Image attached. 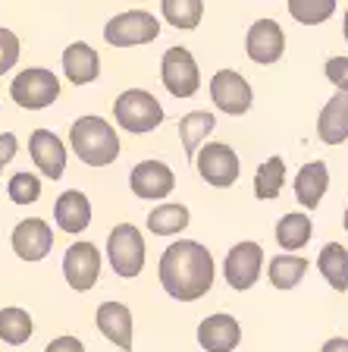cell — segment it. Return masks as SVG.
I'll list each match as a JSON object with an SVG mask.
<instances>
[{
	"label": "cell",
	"instance_id": "6da1fadb",
	"mask_svg": "<svg viewBox=\"0 0 348 352\" xmlns=\"http://www.w3.org/2000/svg\"><path fill=\"white\" fill-rule=\"evenodd\" d=\"M160 286L167 289L170 299L176 302H198L201 296L211 293L213 277H217V264L207 245L195 239H176L157 264Z\"/></svg>",
	"mask_w": 348,
	"mask_h": 352
},
{
	"label": "cell",
	"instance_id": "7a4b0ae2",
	"mask_svg": "<svg viewBox=\"0 0 348 352\" xmlns=\"http://www.w3.org/2000/svg\"><path fill=\"white\" fill-rule=\"evenodd\" d=\"M69 148L88 167H110L119 157V135L104 117H79L69 126Z\"/></svg>",
	"mask_w": 348,
	"mask_h": 352
},
{
	"label": "cell",
	"instance_id": "3957f363",
	"mask_svg": "<svg viewBox=\"0 0 348 352\" xmlns=\"http://www.w3.org/2000/svg\"><path fill=\"white\" fill-rule=\"evenodd\" d=\"M113 117L116 126L141 135V132H154L163 123V104L145 88H126L123 95L113 101Z\"/></svg>",
	"mask_w": 348,
	"mask_h": 352
},
{
	"label": "cell",
	"instance_id": "277c9868",
	"mask_svg": "<svg viewBox=\"0 0 348 352\" xmlns=\"http://www.w3.org/2000/svg\"><path fill=\"white\" fill-rule=\"evenodd\" d=\"M107 258H110V267L116 271V277L123 280L138 277L141 267H145V236H141V230L132 227V223H119V227L110 230Z\"/></svg>",
	"mask_w": 348,
	"mask_h": 352
},
{
	"label": "cell",
	"instance_id": "5b68a950",
	"mask_svg": "<svg viewBox=\"0 0 348 352\" xmlns=\"http://www.w3.org/2000/svg\"><path fill=\"white\" fill-rule=\"evenodd\" d=\"M160 35L157 16H151L148 10H126V13L113 16L104 25V41L110 47H135V44H151Z\"/></svg>",
	"mask_w": 348,
	"mask_h": 352
},
{
	"label": "cell",
	"instance_id": "8992f818",
	"mask_svg": "<svg viewBox=\"0 0 348 352\" xmlns=\"http://www.w3.org/2000/svg\"><path fill=\"white\" fill-rule=\"evenodd\" d=\"M10 95H13V101L19 104L22 110H44L60 98V79L51 69L32 66V69H22L13 79Z\"/></svg>",
	"mask_w": 348,
	"mask_h": 352
},
{
	"label": "cell",
	"instance_id": "52a82bcc",
	"mask_svg": "<svg viewBox=\"0 0 348 352\" xmlns=\"http://www.w3.org/2000/svg\"><path fill=\"white\" fill-rule=\"evenodd\" d=\"M195 167H198V173H201L204 183L217 186V189H229L242 173L239 154L232 151L226 142H207V145L198 151Z\"/></svg>",
	"mask_w": 348,
	"mask_h": 352
},
{
	"label": "cell",
	"instance_id": "ba28073f",
	"mask_svg": "<svg viewBox=\"0 0 348 352\" xmlns=\"http://www.w3.org/2000/svg\"><path fill=\"white\" fill-rule=\"evenodd\" d=\"M160 82L173 98H192L201 88V73L198 63L192 57V51L185 47H170L160 60Z\"/></svg>",
	"mask_w": 348,
	"mask_h": 352
},
{
	"label": "cell",
	"instance_id": "9c48e42d",
	"mask_svg": "<svg viewBox=\"0 0 348 352\" xmlns=\"http://www.w3.org/2000/svg\"><path fill=\"white\" fill-rule=\"evenodd\" d=\"M261 267H264V249L257 242L245 239V242H235L226 255V264H223V277L232 289H251L257 280H261Z\"/></svg>",
	"mask_w": 348,
	"mask_h": 352
},
{
	"label": "cell",
	"instance_id": "30bf717a",
	"mask_svg": "<svg viewBox=\"0 0 348 352\" xmlns=\"http://www.w3.org/2000/svg\"><path fill=\"white\" fill-rule=\"evenodd\" d=\"M63 277L76 293H88L101 277V252L95 242H73L63 255Z\"/></svg>",
	"mask_w": 348,
	"mask_h": 352
},
{
	"label": "cell",
	"instance_id": "8fae6325",
	"mask_svg": "<svg viewBox=\"0 0 348 352\" xmlns=\"http://www.w3.org/2000/svg\"><path fill=\"white\" fill-rule=\"evenodd\" d=\"M211 101L217 104V110H223L229 117H242V113L251 110L254 91L245 76H239L235 69H220L211 79Z\"/></svg>",
	"mask_w": 348,
	"mask_h": 352
},
{
	"label": "cell",
	"instance_id": "7c38bea8",
	"mask_svg": "<svg viewBox=\"0 0 348 352\" xmlns=\"http://www.w3.org/2000/svg\"><path fill=\"white\" fill-rule=\"evenodd\" d=\"M129 189L141 201H160L176 189V173L163 161H141L132 167Z\"/></svg>",
	"mask_w": 348,
	"mask_h": 352
},
{
	"label": "cell",
	"instance_id": "4fadbf2b",
	"mask_svg": "<svg viewBox=\"0 0 348 352\" xmlns=\"http://www.w3.org/2000/svg\"><path fill=\"white\" fill-rule=\"evenodd\" d=\"M10 242H13L16 258H22V261H44L54 249V230L41 217H25L16 223Z\"/></svg>",
	"mask_w": 348,
	"mask_h": 352
},
{
	"label": "cell",
	"instance_id": "5bb4252c",
	"mask_svg": "<svg viewBox=\"0 0 348 352\" xmlns=\"http://www.w3.org/2000/svg\"><path fill=\"white\" fill-rule=\"evenodd\" d=\"M245 54L261 66H270L286 54V35L276 19H257L248 29L245 38Z\"/></svg>",
	"mask_w": 348,
	"mask_h": 352
},
{
	"label": "cell",
	"instance_id": "9a60e30c",
	"mask_svg": "<svg viewBox=\"0 0 348 352\" xmlns=\"http://www.w3.org/2000/svg\"><path fill=\"white\" fill-rule=\"evenodd\" d=\"M198 343L204 352H235V346L242 343V324L226 311L207 315L198 324Z\"/></svg>",
	"mask_w": 348,
	"mask_h": 352
},
{
	"label": "cell",
	"instance_id": "2e32d148",
	"mask_svg": "<svg viewBox=\"0 0 348 352\" xmlns=\"http://www.w3.org/2000/svg\"><path fill=\"white\" fill-rule=\"evenodd\" d=\"M29 154L35 167L41 170V176L47 179H60L66 170V145L57 132L51 129H35L29 139Z\"/></svg>",
	"mask_w": 348,
	"mask_h": 352
},
{
	"label": "cell",
	"instance_id": "e0dca14e",
	"mask_svg": "<svg viewBox=\"0 0 348 352\" xmlns=\"http://www.w3.org/2000/svg\"><path fill=\"white\" fill-rule=\"evenodd\" d=\"M95 321H97V330H101L113 346H119L123 352L132 349V311H129V305H123V302H104V305L97 308Z\"/></svg>",
	"mask_w": 348,
	"mask_h": 352
},
{
	"label": "cell",
	"instance_id": "ac0fdd59",
	"mask_svg": "<svg viewBox=\"0 0 348 352\" xmlns=\"http://www.w3.org/2000/svg\"><path fill=\"white\" fill-rule=\"evenodd\" d=\"M63 73L73 85H91L101 76V57L91 44L85 41H73L63 51Z\"/></svg>",
	"mask_w": 348,
	"mask_h": 352
},
{
	"label": "cell",
	"instance_id": "d6986e66",
	"mask_svg": "<svg viewBox=\"0 0 348 352\" xmlns=\"http://www.w3.org/2000/svg\"><path fill=\"white\" fill-rule=\"evenodd\" d=\"M317 139L323 145H342L348 139V95L336 91L317 117Z\"/></svg>",
	"mask_w": 348,
	"mask_h": 352
},
{
	"label": "cell",
	"instance_id": "ffe728a7",
	"mask_svg": "<svg viewBox=\"0 0 348 352\" xmlns=\"http://www.w3.org/2000/svg\"><path fill=\"white\" fill-rule=\"evenodd\" d=\"M292 189H295V198L301 201V208L317 211V205L323 201V195H327V189H329V167L323 161L305 164V167L298 170Z\"/></svg>",
	"mask_w": 348,
	"mask_h": 352
},
{
	"label": "cell",
	"instance_id": "44dd1931",
	"mask_svg": "<svg viewBox=\"0 0 348 352\" xmlns=\"http://www.w3.org/2000/svg\"><path fill=\"white\" fill-rule=\"evenodd\" d=\"M54 220L63 233H82L91 223V201H88L85 192L66 189L54 205Z\"/></svg>",
	"mask_w": 348,
	"mask_h": 352
},
{
	"label": "cell",
	"instance_id": "7402d4cb",
	"mask_svg": "<svg viewBox=\"0 0 348 352\" xmlns=\"http://www.w3.org/2000/svg\"><path fill=\"white\" fill-rule=\"evenodd\" d=\"M311 233H314V223L305 211L283 214L279 223H276V242H279V249L289 252V255L298 249H305L308 242H311Z\"/></svg>",
	"mask_w": 348,
	"mask_h": 352
},
{
	"label": "cell",
	"instance_id": "603a6c76",
	"mask_svg": "<svg viewBox=\"0 0 348 352\" xmlns=\"http://www.w3.org/2000/svg\"><path fill=\"white\" fill-rule=\"evenodd\" d=\"M213 126H217V120H213L211 110H192V113H185V117L179 120V139H182V148H185V157H189V161L198 157L201 142L213 132Z\"/></svg>",
	"mask_w": 348,
	"mask_h": 352
},
{
	"label": "cell",
	"instance_id": "cb8c5ba5",
	"mask_svg": "<svg viewBox=\"0 0 348 352\" xmlns=\"http://www.w3.org/2000/svg\"><path fill=\"white\" fill-rule=\"evenodd\" d=\"M317 271L327 277V283L336 293L348 289V249L342 242H327L317 255Z\"/></svg>",
	"mask_w": 348,
	"mask_h": 352
},
{
	"label": "cell",
	"instance_id": "d4e9b609",
	"mask_svg": "<svg viewBox=\"0 0 348 352\" xmlns=\"http://www.w3.org/2000/svg\"><path fill=\"white\" fill-rule=\"evenodd\" d=\"M189 220H192V214L185 205L163 201V205H157L151 214H148V230H151L154 236H176L189 227Z\"/></svg>",
	"mask_w": 348,
	"mask_h": 352
},
{
	"label": "cell",
	"instance_id": "484cf974",
	"mask_svg": "<svg viewBox=\"0 0 348 352\" xmlns=\"http://www.w3.org/2000/svg\"><path fill=\"white\" fill-rule=\"evenodd\" d=\"M308 274V258L301 255H276L270 258V267H267V280L276 286V289H292L305 280Z\"/></svg>",
	"mask_w": 348,
	"mask_h": 352
},
{
	"label": "cell",
	"instance_id": "4316f807",
	"mask_svg": "<svg viewBox=\"0 0 348 352\" xmlns=\"http://www.w3.org/2000/svg\"><path fill=\"white\" fill-rule=\"evenodd\" d=\"M32 330H35V324H32V315L25 311V308H0V340L7 346H22L32 340Z\"/></svg>",
	"mask_w": 348,
	"mask_h": 352
},
{
	"label": "cell",
	"instance_id": "83f0119b",
	"mask_svg": "<svg viewBox=\"0 0 348 352\" xmlns=\"http://www.w3.org/2000/svg\"><path fill=\"white\" fill-rule=\"evenodd\" d=\"M283 186H286V161L283 157H267L257 167V176H254V195L261 201H273V198H279Z\"/></svg>",
	"mask_w": 348,
	"mask_h": 352
},
{
	"label": "cell",
	"instance_id": "f1b7e54d",
	"mask_svg": "<svg viewBox=\"0 0 348 352\" xmlns=\"http://www.w3.org/2000/svg\"><path fill=\"white\" fill-rule=\"evenodd\" d=\"M160 10H163V19L176 29L189 32L201 25L204 16V0H160Z\"/></svg>",
	"mask_w": 348,
	"mask_h": 352
},
{
	"label": "cell",
	"instance_id": "f546056e",
	"mask_svg": "<svg viewBox=\"0 0 348 352\" xmlns=\"http://www.w3.org/2000/svg\"><path fill=\"white\" fill-rule=\"evenodd\" d=\"M336 13V0H289V16L301 25H320Z\"/></svg>",
	"mask_w": 348,
	"mask_h": 352
},
{
	"label": "cell",
	"instance_id": "4dcf8cb0",
	"mask_svg": "<svg viewBox=\"0 0 348 352\" xmlns=\"http://www.w3.org/2000/svg\"><path fill=\"white\" fill-rule=\"evenodd\" d=\"M7 192L16 205H32V201H38V195H41V179H38L35 173H13Z\"/></svg>",
	"mask_w": 348,
	"mask_h": 352
},
{
	"label": "cell",
	"instance_id": "1f68e13d",
	"mask_svg": "<svg viewBox=\"0 0 348 352\" xmlns=\"http://www.w3.org/2000/svg\"><path fill=\"white\" fill-rule=\"evenodd\" d=\"M19 38H16V32L10 29H0V76L10 73L16 66V60H19Z\"/></svg>",
	"mask_w": 348,
	"mask_h": 352
},
{
	"label": "cell",
	"instance_id": "d6a6232c",
	"mask_svg": "<svg viewBox=\"0 0 348 352\" xmlns=\"http://www.w3.org/2000/svg\"><path fill=\"white\" fill-rule=\"evenodd\" d=\"M323 73L336 85V91H345L348 95V57H329Z\"/></svg>",
	"mask_w": 348,
	"mask_h": 352
},
{
	"label": "cell",
	"instance_id": "836d02e7",
	"mask_svg": "<svg viewBox=\"0 0 348 352\" xmlns=\"http://www.w3.org/2000/svg\"><path fill=\"white\" fill-rule=\"evenodd\" d=\"M16 151H19V139H16L13 132H0V173L16 157Z\"/></svg>",
	"mask_w": 348,
	"mask_h": 352
},
{
	"label": "cell",
	"instance_id": "e575fe53",
	"mask_svg": "<svg viewBox=\"0 0 348 352\" xmlns=\"http://www.w3.org/2000/svg\"><path fill=\"white\" fill-rule=\"evenodd\" d=\"M44 352H85V343H82L79 337H69V333H66V337L51 340Z\"/></svg>",
	"mask_w": 348,
	"mask_h": 352
},
{
	"label": "cell",
	"instance_id": "d590c367",
	"mask_svg": "<svg viewBox=\"0 0 348 352\" xmlns=\"http://www.w3.org/2000/svg\"><path fill=\"white\" fill-rule=\"evenodd\" d=\"M320 352H348V340L345 337H333V340L323 343V349Z\"/></svg>",
	"mask_w": 348,
	"mask_h": 352
},
{
	"label": "cell",
	"instance_id": "8d00e7d4",
	"mask_svg": "<svg viewBox=\"0 0 348 352\" xmlns=\"http://www.w3.org/2000/svg\"><path fill=\"white\" fill-rule=\"evenodd\" d=\"M342 32H345V41H348V10H345V22H342Z\"/></svg>",
	"mask_w": 348,
	"mask_h": 352
},
{
	"label": "cell",
	"instance_id": "74e56055",
	"mask_svg": "<svg viewBox=\"0 0 348 352\" xmlns=\"http://www.w3.org/2000/svg\"><path fill=\"white\" fill-rule=\"evenodd\" d=\"M345 233H348V208H345Z\"/></svg>",
	"mask_w": 348,
	"mask_h": 352
}]
</instances>
